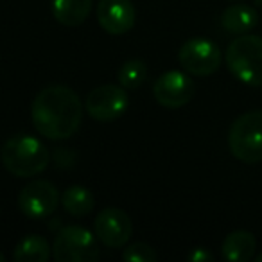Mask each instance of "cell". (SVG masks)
I'll use <instances>...</instances> for the list:
<instances>
[{"label": "cell", "instance_id": "277c9868", "mask_svg": "<svg viewBox=\"0 0 262 262\" xmlns=\"http://www.w3.org/2000/svg\"><path fill=\"white\" fill-rule=\"evenodd\" d=\"M230 153L243 164L262 162V110L239 115L228 131Z\"/></svg>", "mask_w": 262, "mask_h": 262}, {"label": "cell", "instance_id": "6da1fadb", "mask_svg": "<svg viewBox=\"0 0 262 262\" xmlns=\"http://www.w3.org/2000/svg\"><path fill=\"white\" fill-rule=\"evenodd\" d=\"M31 119L38 133L47 139H70L83 120V102L72 88L52 84L34 97Z\"/></svg>", "mask_w": 262, "mask_h": 262}, {"label": "cell", "instance_id": "5bb4252c", "mask_svg": "<svg viewBox=\"0 0 262 262\" xmlns=\"http://www.w3.org/2000/svg\"><path fill=\"white\" fill-rule=\"evenodd\" d=\"M92 11V0H52V15L67 27L84 24Z\"/></svg>", "mask_w": 262, "mask_h": 262}, {"label": "cell", "instance_id": "7c38bea8", "mask_svg": "<svg viewBox=\"0 0 262 262\" xmlns=\"http://www.w3.org/2000/svg\"><path fill=\"white\" fill-rule=\"evenodd\" d=\"M257 250V239L248 230H235L228 233L223 241L221 253L225 260L230 262H246L255 255Z\"/></svg>", "mask_w": 262, "mask_h": 262}, {"label": "cell", "instance_id": "8992f818", "mask_svg": "<svg viewBox=\"0 0 262 262\" xmlns=\"http://www.w3.org/2000/svg\"><path fill=\"white\" fill-rule=\"evenodd\" d=\"M180 65L192 76H212L221 65V51L207 38H192L185 41L178 52Z\"/></svg>", "mask_w": 262, "mask_h": 262}, {"label": "cell", "instance_id": "5b68a950", "mask_svg": "<svg viewBox=\"0 0 262 262\" xmlns=\"http://www.w3.org/2000/svg\"><path fill=\"white\" fill-rule=\"evenodd\" d=\"M97 241L83 226H67L56 235L52 255L58 262H95L101 257Z\"/></svg>", "mask_w": 262, "mask_h": 262}, {"label": "cell", "instance_id": "d6986e66", "mask_svg": "<svg viewBox=\"0 0 262 262\" xmlns=\"http://www.w3.org/2000/svg\"><path fill=\"white\" fill-rule=\"evenodd\" d=\"M189 260L190 262H210V260H214V255L208 250H205V248H196L192 253H189Z\"/></svg>", "mask_w": 262, "mask_h": 262}, {"label": "cell", "instance_id": "ba28073f", "mask_svg": "<svg viewBox=\"0 0 262 262\" xmlns=\"http://www.w3.org/2000/svg\"><path fill=\"white\" fill-rule=\"evenodd\" d=\"M129 104V97L124 86L115 84H102L97 86L86 95V108L88 115L99 122H113L117 120Z\"/></svg>", "mask_w": 262, "mask_h": 262}, {"label": "cell", "instance_id": "7a4b0ae2", "mask_svg": "<svg viewBox=\"0 0 262 262\" xmlns=\"http://www.w3.org/2000/svg\"><path fill=\"white\" fill-rule=\"evenodd\" d=\"M0 160L13 176L31 178L47 169L49 151L36 137L16 135L2 146Z\"/></svg>", "mask_w": 262, "mask_h": 262}, {"label": "cell", "instance_id": "4fadbf2b", "mask_svg": "<svg viewBox=\"0 0 262 262\" xmlns=\"http://www.w3.org/2000/svg\"><path fill=\"white\" fill-rule=\"evenodd\" d=\"M258 24V13L255 8L244 4H233L221 15V26L232 34H246Z\"/></svg>", "mask_w": 262, "mask_h": 262}, {"label": "cell", "instance_id": "44dd1931", "mask_svg": "<svg viewBox=\"0 0 262 262\" xmlns=\"http://www.w3.org/2000/svg\"><path fill=\"white\" fill-rule=\"evenodd\" d=\"M257 262H262V253H260V255H257Z\"/></svg>", "mask_w": 262, "mask_h": 262}, {"label": "cell", "instance_id": "2e32d148", "mask_svg": "<svg viewBox=\"0 0 262 262\" xmlns=\"http://www.w3.org/2000/svg\"><path fill=\"white\" fill-rule=\"evenodd\" d=\"M52 248L49 243L40 235H29L18 243L15 248V257L16 262H47L51 257Z\"/></svg>", "mask_w": 262, "mask_h": 262}, {"label": "cell", "instance_id": "9a60e30c", "mask_svg": "<svg viewBox=\"0 0 262 262\" xmlns=\"http://www.w3.org/2000/svg\"><path fill=\"white\" fill-rule=\"evenodd\" d=\"M61 205L67 214L74 215V217H81V215H86L92 212L95 205V198L86 187L72 185L63 192Z\"/></svg>", "mask_w": 262, "mask_h": 262}, {"label": "cell", "instance_id": "ffe728a7", "mask_svg": "<svg viewBox=\"0 0 262 262\" xmlns=\"http://www.w3.org/2000/svg\"><path fill=\"white\" fill-rule=\"evenodd\" d=\"M0 262H6V255L2 251H0Z\"/></svg>", "mask_w": 262, "mask_h": 262}, {"label": "cell", "instance_id": "9c48e42d", "mask_svg": "<svg viewBox=\"0 0 262 262\" xmlns=\"http://www.w3.org/2000/svg\"><path fill=\"white\" fill-rule=\"evenodd\" d=\"M194 94H196L194 81L178 70L164 72L153 86V95L157 102L169 110H178L189 104Z\"/></svg>", "mask_w": 262, "mask_h": 262}, {"label": "cell", "instance_id": "e0dca14e", "mask_svg": "<svg viewBox=\"0 0 262 262\" xmlns=\"http://www.w3.org/2000/svg\"><path fill=\"white\" fill-rule=\"evenodd\" d=\"M119 83L126 90H137L147 77V67L142 59H129L119 70Z\"/></svg>", "mask_w": 262, "mask_h": 262}, {"label": "cell", "instance_id": "30bf717a", "mask_svg": "<svg viewBox=\"0 0 262 262\" xmlns=\"http://www.w3.org/2000/svg\"><path fill=\"white\" fill-rule=\"evenodd\" d=\"M94 230L97 239L108 248H122L127 244L133 225H131L129 215L124 210L115 207H106L99 212L94 221Z\"/></svg>", "mask_w": 262, "mask_h": 262}, {"label": "cell", "instance_id": "52a82bcc", "mask_svg": "<svg viewBox=\"0 0 262 262\" xmlns=\"http://www.w3.org/2000/svg\"><path fill=\"white\" fill-rule=\"evenodd\" d=\"M58 203V189L49 180H33L18 194V207L22 214L34 221L54 214Z\"/></svg>", "mask_w": 262, "mask_h": 262}, {"label": "cell", "instance_id": "ac0fdd59", "mask_svg": "<svg viewBox=\"0 0 262 262\" xmlns=\"http://www.w3.org/2000/svg\"><path fill=\"white\" fill-rule=\"evenodd\" d=\"M122 258L127 262H155L158 258V255L149 244L133 243L122 251Z\"/></svg>", "mask_w": 262, "mask_h": 262}, {"label": "cell", "instance_id": "3957f363", "mask_svg": "<svg viewBox=\"0 0 262 262\" xmlns=\"http://www.w3.org/2000/svg\"><path fill=\"white\" fill-rule=\"evenodd\" d=\"M228 70L250 86H262V38L239 34L225 54Z\"/></svg>", "mask_w": 262, "mask_h": 262}, {"label": "cell", "instance_id": "8fae6325", "mask_svg": "<svg viewBox=\"0 0 262 262\" xmlns=\"http://www.w3.org/2000/svg\"><path fill=\"white\" fill-rule=\"evenodd\" d=\"M97 22L108 34H126L135 24V8L131 0H99Z\"/></svg>", "mask_w": 262, "mask_h": 262}]
</instances>
